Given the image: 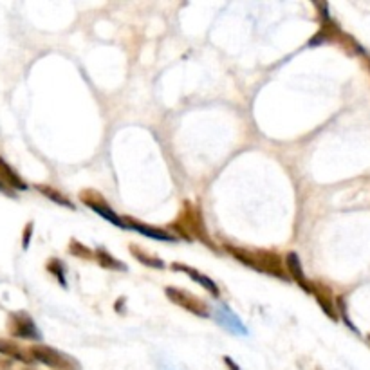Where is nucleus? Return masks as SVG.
Returning a JSON list of instances; mask_svg holds the SVG:
<instances>
[{
	"instance_id": "7ed1b4c3",
	"label": "nucleus",
	"mask_w": 370,
	"mask_h": 370,
	"mask_svg": "<svg viewBox=\"0 0 370 370\" xmlns=\"http://www.w3.org/2000/svg\"><path fill=\"white\" fill-rule=\"evenodd\" d=\"M164 293H167V296L172 300L174 304L186 309L188 313L195 314V316H199V318H210V309H208V305L204 304L201 298L192 295V293L183 291V289H177V287H167Z\"/></svg>"
},
{
	"instance_id": "6e6552de",
	"label": "nucleus",
	"mask_w": 370,
	"mask_h": 370,
	"mask_svg": "<svg viewBox=\"0 0 370 370\" xmlns=\"http://www.w3.org/2000/svg\"><path fill=\"white\" fill-rule=\"evenodd\" d=\"M311 293H313V295L316 296L318 304H320V307L323 309V313H325L327 316L331 318V320H338V313H336L334 298H332L331 291H329V287L318 286V284H314V286L311 287Z\"/></svg>"
},
{
	"instance_id": "20e7f679",
	"label": "nucleus",
	"mask_w": 370,
	"mask_h": 370,
	"mask_svg": "<svg viewBox=\"0 0 370 370\" xmlns=\"http://www.w3.org/2000/svg\"><path fill=\"white\" fill-rule=\"evenodd\" d=\"M8 329L9 332L13 336H17V338H24V339L42 338V332H40V329L36 327V323L33 322V318L27 313H24V311L9 314Z\"/></svg>"
},
{
	"instance_id": "a211bd4d",
	"label": "nucleus",
	"mask_w": 370,
	"mask_h": 370,
	"mask_svg": "<svg viewBox=\"0 0 370 370\" xmlns=\"http://www.w3.org/2000/svg\"><path fill=\"white\" fill-rule=\"evenodd\" d=\"M0 192H6V188L2 185H0Z\"/></svg>"
},
{
	"instance_id": "423d86ee",
	"label": "nucleus",
	"mask_w": 370,
	"mask_h": 370,
	"mask_svg": "<svg viewBox=\"0 0 370 370\" xmlns=\"http://www.w3.org/2000/svg\"><path fill=\"white\" fill-rule=\"evenodd\" d=\"M177 226H181L183 224V237L188 238L190 240V233H194L192 237L199 238V240H203V242H206L208 246L213 247V244L210 242V238H208V233L204 231V229H199V224L203 226V222H201V213H197V210L195 208H192L188 204L186 206L185 212L179 215V221L176 222Z\"/></svg>"
},
{
	"instance_id": "dca6fc26",
	"label": "nucleus",
	"mask_w": 370,
	"mask_h": 370,
	"mask_svg": "<svg viewBox=\"0 0 370 370\" xmlns=\"http://www.w3.org/2000/svg\"><path fill=\"white\" fill-rule=\"evenodd\" d=\"M130 252H132V255L136 256L137 260H139V262H143V264H146V265H150V268H164V264H163V260H159V259H154V256H148L146 255L145 252H139V249H137V247H130Z\"/></svg>"
},
{
	"instance_id": "4468645a",
	"label": "nucleus",
	"mask_w": 370,
	"mask_h": 370,
	"mask_svg": "<svg viewBox=\"0 0 370 370\" xmlns=\"http://www.w3.org/2000/svg\"><path fill=\"white\" fill-rule=\"evenodd\" d=\"M98 255V262L103 265V268H109V269H119V271H125L127 269V265L121 264L118 259H114L112 255H109L107 252H103V249H100V252L96 253Z\"/></svg>"
},
{
	"instance_id": "ddd939ff",
	"label": "nucleus",
	"mask_w": 370,
	"mask_h": 370,
	"mask_svg": "<svg viewBox=\"0 0 370 370\" xmlns=\"http://www.w3.org/2000/svg\"><path fill=\"white\" fill-rule=\"evenodd\" d=\"M286 265H287V275H291L296 282L302 286V289H305L307 293H311V287H313V284L307 282V278H305L304 269H302V264H300V259H298V255H296V253H293V252L287 253Z\"/></svg>"
},
{
	"instance_id": "6ab92c4d",
	"label": "nucleus",
	"mask_w": 370,
	"mask_h": 370,
	"mask_svg": "<svg viewBox=\"0 0 370 370\" xmlns=\"http://www.w3.org/2000/svg\"><path fill=\"white\" fill-rule=\"evenodd\" d=\"M367 339H369V344H370V336H369V338H367Z\"/></svg>"
},
{
	"instance_id": "0eeeda50",
	"label": "nucleus",
	"mask_w": 370,
	"mask_h": 370,
	"mask_svg": "<svg viewBox=\"0 0 370 370\" xmlns=\"http://www.w3.org/2000/svg\"><path fill=\"white\" fill-rule=\"evenodd\" d=\"M213 314H215V322L219 323V325L224 327L226 331H229L231 334L237 336L249 334V332H247V327L240 322V318H238L228 305H219Z\"/></svg>"
},
{
	"instance_id": "f8f14e48",
	"label": "nucleus",
	"mask_w": 370,
	"mask_h": 370,
	"mask_svg": "<svg viewBox=\"0 0 370 370\" xmlns=\"http://www.w3.org/2000/svg\"><path fill=\"white\" fill-rule=\"evenodd\" d=\"M0 185L4 188H15V190H27V185L24 179L15 172V168L9 167L4 159L0 157Z\"/></svg>"
},
{
	"instance_id": "9b49d317",
	"label": "nucleus",
	"mask_w": 370,
	"mask_h": 370,
	"mask_svg": "<svg viewBox=\"0 0 370 370\" xmlns=\"http://www.w3.org/2000/svg\"><path fill=\"white\" fill-rule=\"evenodd\" d=\"M0 354L11 357V360H17V362L22 363H33V357L29 354V350H26L24 347L17 344V341H11V339L0 338Z\"/></svg>"
},
{
	"instance_id": "39448f33",
	"label": "nucleus",
	"mask_w": 370,
	"mask_h": 370,
	"mask_svg": "<svg viewBox=\"0 0 370 370\" xmlns=\"http://www.w3.org/2000/svg\"><path fill=\"white\" fill-rule=\"evenodd\" d=\"M79 199H82L93 212H96L98 215H102L105 221L112 222V224L119 226V228H127L123 219H121L114 210H111V206L107 204V201L100 194H96V192H82Z\"/></svg>"
},
{
	"instance_id": "2eb2a0df",
	"label": "nucleus",
	"mask_w": 370,
	"mask_h": 370,
	"mask_svg": "<svg viewBox=\"0 0 370 370\" xmlns=\"http://www.w3.org/2000/svg\"><path fill=\"white\" fill-rule=\"evenodd\" d=\"M36 188H38V192H42V194H44V195H47V197L51 199V201H54V203L62 204V206L75 208V204H72L71 201H69V199H65V197H63L62 194H58L56 190L49 188V186H40V185L36 186Z\"/></svg>"
},
{
	"instance_id": "f3484780",
	"label": "nucleus",
	"mask_w": 370,
	"mask_h": 370,
	"mask_svg": "<svg viewBox=\"0 0 370 370\" xmlns=\"http://www.w3.org/2000/svg\"><path fill=\"white\" fill-rule=\"evenodd\" d=\"M31 229H33V224L29 222L27 224V229H24V231H27V233H24V247H27V244H29V237H31Z\"/></svg>"
},
{
	"instance_id": "1a4fd4ad",
	"label": "nucleus",
	"mask_w": 370,
	"mask_h": 370,
	"mask_svg": "<svg viewBox=\"0 0 370 370\" xmlns=\"http://www.w3.org/2000/svg\"><path fill=\"white\" fill-rule=\"evenodd\" d=\"M125 226L130 229H136L137 233L145 235V237L155 238V240H164V242H174V240H176V237H174L170 231H164V229H159V228H152V226H146V224H143V222L132 221V219L125 221Z\"/></svg>"
},
{
	"instance_id": "9d476101",
	"label": "nucleus",
	"mask_w": 370,
	"mask_h": 370,
	"mask_svg": "<svg viewBox=\"0 0 370 370\" xmlns=\"http://www.w3.org/2000/svg\"><path fill=\"white\" fill-rule=\"evenodd\" d=\"M174 269H177V271H183V273L188 275V277L192 278L194 282L201 284V286H203L204 289H206V291L210 293V295L215 296V298L219 295H221V293H219V287H217V284L213 282L212 278L206 277V275H203V273H199L197 269L190 268V265H185V264H174Z\"/></svg>"
},
{
	"instance_id": "aec40b11",
	"label": "nucleus",
	"mask_w": 370,
	"mask_h": 370,
	"mask_svg": "<svg viewBox=\"0 0 370 370\" xmlns=\"http://www.w3.org/2000/svg\"><path fill=\"white\" fill-rule=\"evenodd\" d=\"M369 65H370V60H369Z\"/></svg>"
},
{
	"instance_id": "f257e3e1",
	"label": "nucleus",
	"mask_w": 370,
	"mask_h": 370,
	"mask_svg": "<svg viewBox=\"0 0 370 370\" xmlns=\"http://www.w3.org/2000/svg\"><path fill=\"white\" fill-rule=\"evenodd\" d=\"M238 262L249 265L252 269H256L260 273H269L275 275V277L287 280V271L282 264V259L277 255V253L271 252H247V249H240V247H226Z\"/></svg>"
},
{
	"instance_id": "f03ea898",
	"label": "nucleus",
	"mask_w": 370,
	"mask_h": 370,
	"mask_svg": "<svg viewBox=\"0 0 370 370\" xmlns=\"http://www.w3.org/2000/svg\"><path fill=\"white\" fill-rule=\"evenodd\" d=\"M29 354H31L33 362H40L42 365L51 367L54 370H82L75 357L60 353L53 347H47V345H35L29 348Z\"/></svg>"
}]
</instances>
